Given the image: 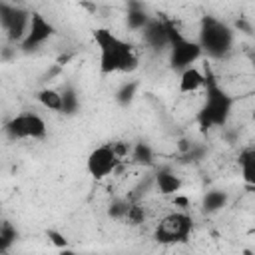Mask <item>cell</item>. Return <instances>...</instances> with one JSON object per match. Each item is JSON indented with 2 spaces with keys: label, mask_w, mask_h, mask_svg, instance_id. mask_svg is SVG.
I'll return each instance as SVG.
<instances>
[{
  "label": "cell",
  "mask_w": 255,
  "mask_h": 255,
  "mask_svg": "<svg viewBox=\"0 0 255 255\" xmlns=\"http://www.w3.org/2000/svg\"><path fill=\"white\" fill-rule=\"evenodd\" d=\"M231 42V34L225 26H221L215 20H205L203 22V30H201V44L199 48H205L213 54H219L223 50L229 48Z\"/></svg>",
  "instance_id": "obj_7"
},
{
  "label": "cell",
  "mask_w": 255,
  "mask_h": 255,
  "mask_svg": "<svg viewBox=\"0 0 255 255\" xmlns=\"http://www.w3.org/2000/svg\"><path fill=\"white\" fill-rule=\"evenodd\" d=\"M94 42L100 50V72H133L137 68V54L133 46L108 28H98L94 32Z\"/></svg>",
  "instance_id": "obj_1"
},
{
  "label": "cell",
  "mask_w": 255,
  "mask_h": 255,
  "mask_svg": "<svg viewBox=\"0 0 255 255\" xmlns=\"http://www.w3.org/2000/svg\"><path fill=\"white\" fill-rule=\"evenodd\" d=\"M203 86H205V76L201 74L199 68L189 66V68L181 70V74H179V84H177V88H179L181 94H195V92L201 90Z\"/></svg>",
  "instance_id": "obj_8"
},
{
  "label": "cell",
  "mask_w": 255,
  "mask_h": 255,
  "mask_svg": "<svg viewBox=\"0 0 255 255\" xmlns=\"http://www.w3.org/2000/svg\"><path fill=\"white\" fill-rule=\"evenodd\" d=\"M46 235H48V239H50L58 249H66V247H68V239H66L64 233H60V231H56V229H48Z\"/></svg>",
  "instance_id": "obj_18"
},
{
  "label": "cell",
  "mask_w": 255,
  "mask_h": 255,
  "mask_svg": "<svg viewBox=\"0 0 255 255\" xmlns=\"http://www.w3.org/2000/svg\"><path fill=\"white\" fill-rule=\"evenodd\" d=\"M54 26L38 12H32L30 14V22H28V30H26V36L24 40L20 42V48L22 50H34L38 48L40 44H44L52 34H54Z\"/></svg>",
  "instance_id": "obj_6"
},
{
  "label": "cell",
  "mask_w": 255,
  "mask_h": 255,
  "mask_svg": "<svg viewBox=\"0 0 255 255\" xmlns=\"http://www.w3.org/2000/svg\"><path fill=\"white\" fill-rule=\"evenodd\" d=\"M128 205H129L128 199H114V201L110 203L108 215H110L112 219H124V215H126V211H128Z\"/></svg>",
  "instance_id": "obj_16"
},
{
  "label": "cell",
  "mask_w": 255,
  "mask_h": 255,
  "mask_svg": "<svg viewBox=\"0 0 255 255\" xmlns=\"http://www.w3.org/2000/svg\"><path fill=\"white\" fill-rule=\"evenodd\" d=\"M36 100L40 102L42 108H46L50 112H62V92H58L54 88H42L36 94Z\"/></svg>",
  "instance_id": "obj_10"
},
{
  "label": "cell",
  "mask_w": 255,
  "mask_h": 255,
  "mask_svg": "<svg viewBox=\"0 0 255 255\" xmlns=\"http://www.w3.org/2000/svg\"><path fill=\"white\" fill-rule=\"evenodd\" d=\"M193 231V221L185 211H171L163 215L153 231V237L157 243L163 245H175V243H185Z\"/></svg>",
  "instance_id": "obj_2"
},
{
  "label": "cell",
  "mask_w": 255,
  "mask_h": 255,
  "mask_svg": "<svg viewBox=\"0 0 255 255\" xmlns=\"http://www.w3.org/2000/svg\"><path fill=\"white\" fill-rule=\"evenodd\" d=\"M76 108H78V98H76V94H74L72 90L62 92V112H66V114H74Z\"/></svg>",
  "instance_id": "obj_17"
},
{
  "label": "cell",
  "mask_w": 255,
  "mask_h": 255,
  "mask_svg": "<svg viewBox=\"0 0 255 255\" xmlns=\"http://www.w3.org/2000/svg\"><path fill=\"white\" fill-rule=\"evenodd\" d=\"M169 44H171V66L177 70H185L189 68L201 54V48L197 42L185 40L181 36H173L169 32Z\"/></svg>",
  "instance_id": "obj_5"
},
{
  "label": "cell",
  "mask_w": 255,
  "mask_h": 255,
  "mask_svg": "<svg viewBox=\"0 0 255 255\" xmlns=\"http://www.w3.org/2000/svg\"><path fill=\"white\" fill-rule=\"evenodd\" d=\"M110 147H112V151L116 153V157L120 161H126V157H129V153H131V143L129 141H124V139L110 141Z\"/></svg>",
  "instance_id": "obj_15"
},
{
  "label": "cell",
  "mask_w": 255,
  "mask_h": 255,
  "mask_svg": "<svg viewBox=\"0 0 255 255\" xmlns=\"http://www.w3.org/2000/svg\"><path fill=\"white\" fill-rule=\"evenodd\" d=\"M129 157L135 163H151L153 161V151L149 149L147 143H135V145H131Z\"/></svg>",
  "instance_id": "obj_13"
},
{
  "label": "cell",
  "mask_w": 255,
  "mask_h": 255,
  "mask_svg": "<svg viewBox=\"0 0 255 255\" xmlns=\"http://www.w3.org/2000/svg\"><path fill=\"white\" fill-rule=\"evenodd\" d=\"M124 221H126L129 227L141 225V223L145 221V207H143L141 203H131V201H129L128 211H126V215H124Z\"/></svg>",
  "instance_id": "obj_11"
},
{
  "label": "cell",
  "mask_w": 255,
  "mask_h": 255,
  "mask_svg": "<svg viewBox=\"0 0 255 255\" xmlns=\"http://www.w3.org/2000/svg\"><path fill=\"white\" fill-rule=\"evenodd\" d=\"M120 163L122 161L116 157L110 143H102L90 151V155L86 159V169L94 179H106L120 167Z\"/></svg>",
  "instance_id": "obj_4"
},
{
  "label": "cell",
  "mask_w": 255,
  "mask_h": 255,
  "mask_svg": "<svg viewBox=\"0 0 255 255\" xmlns=\"http://www.w3.org/2000/svg\"><path fill=\"white\" fill-rule=\"evenodd\" d=\"M4 131L12 139H28V137L42 139L48 133V126H46L42 116H38L34 112H24V114L14 116L4 126Z\"/></svg>",
  "instance_id": "obj_3"
},
{
  "label": "cell",
  "mask_w": 255,
  "mask_h": 255,
  "mask_svg": "<svg viewBox=\"0 0 255 255\" xmlns=\"http://www.w3.org/2000/svg\"><path fill=\"white\" fill-rule=\"evenodd\" d=\"M253 149L251 147H247L243 153H241V157H239V163H241V169H243V177H245V181H253Z\"/></svg>",
  "instance_id": "obj_14"
},
{
  "label": "cell",
  "mask_w": 255,
  "mask_h": 255,
  "mask_svg": "<svg viewBox=\"0 0 255 255\" xmlns=\"http://www.w3.org/2000/svg\"><path fill=\"white\" fill-rule=\"evenodd\" d=\"M227 203V195L223 191H207L203 197V209L205 211H219Z\"/></svg>",
  "instance_id": "obj_12"
},
{
  "label": "cell",
  "mask_w": 255,
  "mask_h": 255,
  "mask_svg": "<svg viewBox=\"0 0 255 255\" xmlns=\"http://www.w3.org/2000/svg\"><path fill=\"white\" fill-rule=\"evenodd\" d=\"M155 187L161 195H175L181 189V179L171 169H159L155 173Z\"/></svg>",
  "instance_id": "obj_9"
}]
</instances>
